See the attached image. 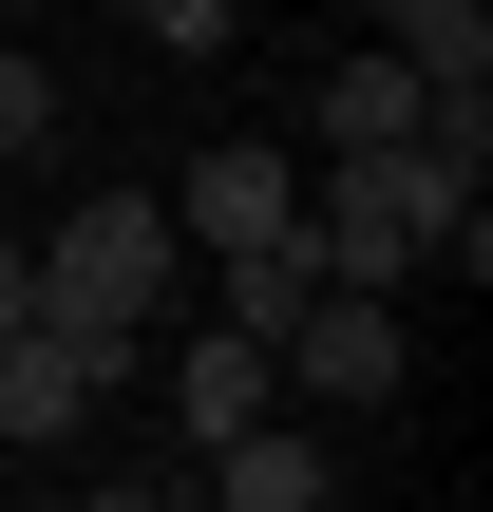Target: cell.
Segmentation results:
<instances>
[{"instance_id":"3","label":"cell","mask_w":493,"mask_h":512,"mask_svg":"<svg viewBox=\"0 0 493 512\" xmlns=\"http://www.w3.org/2000/svg\"><path fill=\"white\" fill-rule=\"evenodd\" d=\"M266 361H285V380H304V399H342V418H380V399H399V361H418V342H399V304H380V285H304V304H285V342H266Z\"/></svg>"},{"instance_id":"6","label":"cell","mask_w":493,"mask_h":512,"mask_svg":"<svg viewBox=\"0 0 493 512\" xmlns=\"http://www.w3.org/2000/svg\"><path fill=\"white\" fill-rule=\"evenodd\" d=\"M266 399H285V361H266L247 323H190V342H171V437H228V418H266Z\"/></svg>"},{"instance_id":"8","label":"cell","mask_w":493,"mask_h":512,"mask_svg":"<svg viewBox=\"0 0 493 512\" xmlns=\"http://www.w3.org/2000/svg\"><path fill=\"white\" fill-rule=\"evenodd\" d=\"M304 133H323V152H399V133H418V76H399V57H342Z\"/></svg>"},{"instance_id":"5","label":"cell","mask_w":493,"mask_h":512,"mask_svg":"<svg viewBox=\"0 0 493 512\" xmlns=\"http://www.w3.org/2000/svg\"><path fill=\"white\" fill-rule=\"evenodd\" d=\"M190 475H209L228 512H323V494H342V456H323L285 399H266V418H228V437H190Z\"/></svg>"},{"instance_id":"10","label":"cell","mask_w":493,"mask_h":512,"mask_svg":"<svg viewBox=\"0 0 493 512\" xmlns=\"http://www.w3.org/2000/svg\"><path fill=\"white\" fill-rule=\"evenodd\" d=\"M38 133H57V76H38V57L0 38V152H38Z\"/></svg>"},{"instance_id":"9","label":"cell","mask_w":493,"mask_h":512,"mask_svg":"<svg viewBox=\"0 0 493 512\" xmlns=\"http://www.w3.org/2000/svg\"><path fill=\"white\" fill-rule=\"evenodd\" d=\"M133 19H152V57H228V19H247V0H133Z\"/></svg>"},{"instance_id":"2","label":"cell","mask_w":493,"mask_h":512,"mask_svg":"<svg viewBox=\"0 0 493 512\" xmlns=\"http://www.w3.org/2000/svg\"><path fill=\"white\" fill-rule=\"evenodd\" d=\"M152 342H76V323H0V456H76L95 418H114V380H133Z\"/></svg>"},{"instance_id":"11","label":"cell","mask_w":493,"mask_h":512,"mask_svg":"<svg viewBox=\"0 0 493 512\" xmlns=\"http://www.w3.org/2000/svg\"><path fill=\"white\" fill-rule=\"evenodd\" d=\"M19 304H38V247H19V228H0V323H19Z\"/></svg>"},{"instance_id":"1","label":"cell","mask_w":493,"mask_h":512,"mask_svg":"<svg viewBox=\"0 0 493 512\" xmlns=\"http://www.w3.org/2000/svg\"><path fill=\"white\" fill-rule=\"evenodd\" d=\"M171 285H190V247H171L152 190H95V209L38 228V323H76V342H152Z\"/></svg>"},{"instance_id":"4","label":"cell","mask_w":493,"mask_h":512,"mask_svg":"<svg viewBox=\"0 0 493 512\" xmlns=\"http://www.w3.org/2000/svg\"><path fill=\"white\" fill-rule=\"evenodd\" d=\"M304 228V152L285 133H228V152H190V190H171V247H285Z\"/></svg>"},{"instance_id":"7","label":"cell","mask_w":493,"mask_h":512,"mask_svg":"<svg viewBox=\"0 0 493 512\" xmlns=\"http://www.w3.org/2000/svg\"><path fill=\"white\" fill-rule=\"evenodd\" d=\"M380 57H399L418 95H475L493 76V0H380Z\"/></svg>"}]
</instances>
